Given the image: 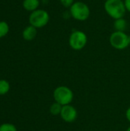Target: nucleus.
Returning a JSON list of instances; mask_svg holds the SVG:
<instances>
[{"mask_svg":"<svg viewBox=\"0 0 130 131\" xmlns=\"http://www.w3.org/2000/svg\"><path fill=\"white\" fill-rule=\"evenodd\" d=\"M126 119L127 121L130 123V107L126 110Z\"/></svg>","mask_w":130,"mask_h":131,"instance_id":"obj_17","label":"nucleus"},{"mask_svg":"<svg viewBox=\"0 0 130 131\" xmlns=\"http://www.w3.org/2000/svg\"><path fill=\"white\" fill-rule=\"evenodd\" d=\"M53 97L55 102L59 103L62 106L70 104L74 99V93L70 88L67 86H58L54 92Z\"/></svg>","mask_w":130,"mask_h":131,"instance_id":"obj_2","label":"nucleus"},{"mask_svg":"<svg viewBox=\"0 0 130 131\" xmlns=\"http://www.w3.org/2000/svg\"><path fill=\"white\" fill-rule=\"evenodd\" d=\"M106 12L113 19L123 18L126 13V7L123 0H107L104 4Z\"/></svg>","mask_w":130,"mask_h":131,"instance_id":"obj_1","label":"nucleus"},{"mask_svg":"<svg viewBox=\"0 0 130 131\" xmlns=\"http://www.w3.org/2000/svg\"><path fill=\"white\" fill-rule=\"evenodd\" d=\"M50 16L48 12L43 9H37L32 12L29 16V23L36 28L44 27L49 21Z\"/></svg>","mask_w":130,"mask_h":131,"instance_id":"obj_4","label":"nucleus"},{"mask_svg":"<svg viewBox=\"0 0 130 131\" xmlns=\"http://www.w3.org/2000/svg\"><path fill=\"white\" fill-rule=\"evenodd\" d=\"M69 45L75 51L82 50L87 43V35L80 30L74 31L69 37Z\"/></svg>","mask_w":130,"mask_h":131,"instance_id":"obj_6","label":"nucleus"},{"mask_svg":"<svg viewBox=\"0 0 130 131\" xmlns=\"http://www.w3.org/2000/svg\"><path fill=\"white\" fill-rule=\"evenodd\" d=\"M62 107H63V106L61 104H60L57 102H54L50 107V113L54 116L60 115L61 113V111H62Z\"/></svg>","mask_w":130,"mask_h":131,"instance_id":"obj_12","label":"nucleus"},{"mask_svg":"<svg viewBox=\"0 0 130 131\" xmlns=\"http://www.w3.org/2000/svg\"><path fill=\"white\" fill-rule=\"evenodd\" d=\"M126 131H130V127L128 128V129H127V130H126Z\"/></svg>","mask_w":130,"mask_h":131,"instance_id":"obj_18","label":"nucleus"},{"mask_svg":"<svg viewBox=\"0 0 130 131\" xmlns=\"http://www.w3.org/2000/svg\"><path fill=\"white\" fill-rule=\"evenodd\" d=\"M60 2L65 8H70L71 5L75 2L74 0H60Z\"/></svg>","mask_w":130,"mask_h":131,"instance_id":"obj_15","label":"nucleus"},{"mask_svg":"<svg viewBox=\"0 0 130 131\" xmlns=\"http://www.w3.org/2000/svg\"><path fill=\"white\" fill-rule=\"evenodd\" d=\"M62 120L67 123L74 122L77 117V111L74 107L70 104L63 106L61 113L60 114Z\"/></svg>","mask_w":130,"mask_h":131,"instance_id":"obj_7","label":"nucleus"},{"mask_svg":"<svg viewBox=\"0 0 130 131\" xmlns=\"http://www.w3.org/2000/svg\"><path fill=\"white\" fill-rule=\"evenodd\" d=\"M110 43L113 48L117 50L126 49L129 45V35L124 31H115L110 37Z\"/></svg>","mask_w":130,"mask_h":131,"instance_id":"obj_5","label":"nucleus"},{"mask_svg":"<svg viewBox=\"0 0 130 131\" xmlns=\"http://www.w3.org/2000/svg\"><path fill=\"white\" fill-rule=\"evenodd\" d=\"M39 4V0H24L23 7L25 10L32 12L38 9Z\"/></svg>","mask_w":130,"mask_h":131,"instance_id":"obj_9","label":"nucleus"},{"mask_svg":"<svg viewBox=\"0 0 130 131\" xmlns=\"http://www.w3.org/2000/svg\"><path fill=\"white\" fill-rule=\"evenodd\" d=\"M129 45H130V35H129Z\"/></svg>","mask_w":130,"mask_h":131,"instance_id":"obj_19","label":"nucleus"},{"mask_svg":"<svg viewBox=\"0 0 130 131\" xmlns=\"http://www.w3.org/2000/svg\"><path fill=\"white\" fill-rule=\"evenodd\" d=\"M105 1H107V0H105Z\"/></svg>","mask_w":130,"mask_h":131,"instance_id":"obj_20","label":"nucleus"},{"mask_svg":"<svg viewBox=\"0 0 130 131\" xmlns=\"http://www.w3.org/2000/svg\"><path fill=\"white\" fill-rule=\"evenodd\" d=\"M9 31V26L7 22L2 21H0V38L5 37Z\"/></svg>","mask_w":130,"mask_h":131,"instance_id":"obj_13","label":"nucleus"},{"mask_svg":"<svg viewBox=\"0 0 130 131\" xmlns=\"http://www.w3.org/2000/svg\"><path fill=\"white\" fill-rule=\"evenodd\" d=\"M113 25H114V28L116 29V31H124L127 28V21L123 18H118L115 20Z\"/></svg>","mask_w":130,"mask_h":131,"instance_id":"obj_10","label":"nucleus"},{"mask_svg":"<svg viewBox=\"0 0 130 131\" xmlns=\"http://www.w3.org/2000/svg\"><path fill=\"white\" fill-rule=\"evenodd\" d=\"M124 4H125L126 11L130 12V0H124Z\"/></svg>","mask_w":130,"mask_h":131,"instance_id":"obj_16","label":"nucleus"},{"mask_svg":"<svg viewBox=\"0 0 130 131\" xmlns=\"http://www.w3.org/2000/svg\"><path fill=\"white\" fill-rule=\"evenodd\" d=\"M36 35L37 28L31 25L29 26H27L22 32V37L26 41H32L33 39L35 38Z\"/></svg>","mask_w":130,"mask_h":131,"instance_id":"obj_8","label":"nucleus"},{"mask_svg":"<svg viewBox=\"0 0 130 131\" xmlns=\"http://www.w3.org/2000/svg\"><path fill=\"white\" fill-rule=\"evenodd\" d=\"M10 91V84L5 79L0 80V96L5 95Z\"/></svg>","mask_w":130,"mask_h":131,"instance_id":"obj_11","label":"nucleus"},{"mask_svg":"<svg viewBox=\"0 0 130 131\" xmlns=\"http://www.w3.org/2000/svg\"><path fill=\"white\" fill-rule=\"evenodd\" d=\"M0 131H18L16 127L10 123H5L0 125Z\"/></svg>","mask_w":130,"mask_h":131,"instance_id":"obj_14","label":"nucleus"},{"mask_svg":"<svg viewBox=\"0 0 130 131\" xmlns=\"http://www.w3.org/2000/svg\"><path fill=\"white\" fill-rule=\"evenodd\" d=\"M70 12L75 20L84 21H86L90 14L89 6L83 2H75L70 8Z\"/></svg>","mask_w":130,"mask_h":131,"instance_id":"obj_3","label":"nucleus"}]
</instances>
